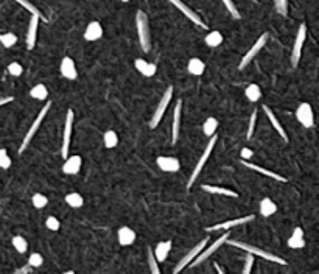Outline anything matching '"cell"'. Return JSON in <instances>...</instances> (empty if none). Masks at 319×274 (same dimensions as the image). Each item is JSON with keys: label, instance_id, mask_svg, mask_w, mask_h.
Wrapping results in <instances>:
<instances>
[{"label": "cell", "instance_id": "cell-27", "mask_svg": "<svg viewBox=\"0 0 319 274\" xmlns=\"http://www.w3.org/2000/svg\"><path fill=\"white\" fill-rule=\"evenodd\" d=\"M277 212V204L271 198H263L260 201V213L263 217H271Z\"/></svg>", "mask_w": 319, "mask_h": 274}, {"label": "cell", "instance_id": "cell-50", "mask_svg": "<svg viewBox=\"0 0 319 274\" xmlns=\"http://www.w3.org/2000/svg\"><path fill=\"white\" fill-rule=\"evenodd\" d=\"M13 100H14L13 97H2V99H0V106L8 104V103H11Z\"/></svg>", "mask_w": 319, "mask_h": 274}, {"label": "cell", "instance_id": "cell-52", "mask_svg": "<svg viewBox=\"0 0 319 274\" xmlns=\"http://www.w3.org/2000/svg\"><path fill=\"white\" fill-rule=\"evenodd\" d=\"M122 2H129V0H122Z\"/></svg>", "mask_w": 319, "mask_h": 274}, {"label": "cell", "instance_id": "cell-1", "mask_svg": "<svg viewBox=\"0 0 319 274\" xmlns=\"http://www.w3.org/2000/svg\"><path fill=\"white\" fill-rule=\"evenodd\" d=\"M231 246H235V248H240L246 252H251L252 256H258V257H262L265 260H270V262H274V263H279V265H286V260H284L282 257H279L276 256V254L273 252H268L262 248H257V246H252V244H249V243H245V241H238V240H226Z\"/></svg>", "mask_w": 319, "mask_h": 274}, {"label": "cell", "instance_id": "cell-47", "mask_svg": "<svg viewBox=\"0 0 319 274\" xmlns=\"http://www.w3.org/2000/svg\"><path fill=\"white\" fill-rule=\"evenodd\" d=\"M252 263H254V256H252L251 252H249L248 256H246V259H245V268H243V273H245V274H249V273H251Z\"/></svg>", "mask_w": 319, "mask_h": 274}, {"label": "cell", "instance_id": "cell-10", "mask_svg": "<svg viewBox=\"0 0 319 274\" xmlns=\"http://www.w3.org/2000/svg\"><path fill=\"white\" fill-rule=\"evenodd\" d=\"M207 243H209V237H207V239H204V240H201V241H199V243L196 244L195 248H192V249L188 251V252L185 254V256H184V257L181 259V260L177 262V265L175 267V270H173V271H175V273H181V271H182L184 268H187L188 265H190V262H192V260H193V259H195V257L198 256L199 252H201V251L204 249V246H207Z\"/></svg>", "mask_w": 319, "mask_h": 274}, {"label": "cell", "instance_id": "cell-15", "mask_svg": "<svg viewBox=\"0 0 319 274\" xmlns=\"http://www.w3.org/2000/svg\"><path fill=\"white\" fill-rule=\"evenodd\" d=\"M39 21H41V17L39 16L32 14V17H30V25H28V32H27V48L28 50H33L35 45H36Z\"/></svg>", "mask_w": 319, "mask_h": 274}, {"label": "cell", "instance_id": "cell-36", "mask_svg": "<svg viewBox=\"0 0 319 274\" xmlns=\"http://www.w3.org/2000/svg\"><path fill=\"white\" fill-rule=\"evenodd\" d=\"M14 2H17V3L21 5L22 8H25V9H27V11H28L30 14L39 16V17H41V19L44 17V16H42V13L39 11V9H37V8H36V6H35V5H33L32 2H28V0H14Z\"/></svg>", "mask_w": 319, "mask_h": 274}, {"label": "cell", "instance_id": "cell-5", "mask_svg": "<svg viewBox=\"0 0 319 274\" xmlns=\"http://www.w3.org/2000/svg\"><path fill=\"white\" fill-rule=\"evenodd\" d=\"M50 107H52V102H47V103H45V106L42 107L41 111H39V114H37V117H36V120L33 122V125H32V126H30V130H28L27 136L24 137V140H22L21 148H19V153H24V151H25V148L28 146V143L32 142L33 136H35V134H36V131L39 130V126H41V123L44 122V119H45L47 112L50 111Z\"/></svg>", "mask_w": 319, "mask_h": 274}, {"label": "cell", "instance_id": "cell-35", "mask_svg": "<svg viewBox=\"0 0 319 274\" xmlns=\"http://www.w3.org/2000/svg\"><path fill=\"white\" fill-rule=\"evenodd\" d=\"M17 42V36L14 33H0V44L5 48H11Z\"/></svg>", "mask_w": 319, "mask_h": 274}, {"label": "cell", "instance_id": "cell-26", "mask_svg": "<svg viewBox=\"0 0 319 274\" xmlns=\"http://www.w3.org/2000/svg\"><path fill=\"white\" fill-rule=\"evenodd\" d=\"M203 190L209 192V193H215V195H224V197H232V198H238V193L226 189V187H218V185H203Z\"/></svg>", "mask_w": 319, "mask_h": 274}, {"label": "cell", "instance_id": "cell-13", "mask_svg": "<svg viewBox=\"0 0 319 274\" xmlns=\"http://www.w3.org/2000/svg\"><path fill=\"white\" fill-rule=\"evenodd\" d=\"M254 215H246V217H240V218H234V220H227V221H223V223H216L213 226L207 228L209 232H213V231H229L231 228H235V226H242V224H246V223H251L254 221Z\"/></svg>", "mask_w": 319, "mask_h": 274}, {"label": "cell", "instance_id": "cell-19", "mask_svg": "<svg viewBox=\"0 0 319 274\" xmlns=\"http://www.w3.org/2000/svg\"><path fill=\"white\" fill-rule=\"evenodd\" d=\"M181 112H182V102L179 100L175 106L173 114V128H172V142L176 143L179 139V128H181Z\"/></svg>", "mask_w": 319, "mask_h": 274}, {"label": "cell", "instance_id": "cell-43", "mask_svg": "<svg viewBox=\"0 0 319 274\" xmlns=\"http://www.w3.org/2000/svg\"><path fill=\"white\" fill-rule=\"evenodd\" d=\"M11 167V159L5 148H0V169H9Z\"/></svg>", "mask_w": 319, "mask_h": 274}, {"label": "cell", "instance_id": "cell-33", "mask_svg": "<svg viewBox=\"0 0 319 274\" xmlns=\"http://www.w3.org/2000/svg\"><path fill=\"white\" fill-rule=\"evenodd\" d=\"M30 95H32L33 99H36V100H45L48 97V91H47V87L44 84H36L33 89L30 91Z\"/></svg>", "mask_w": 319, "mask_h": 274}, {"label": "cell", "instance_id": "cell-22", "mask_svg": "<svg viewBox=\"0 0 319 274\" xmlns=\"http://www.w3.org/2000/svg\"><path fill=\"white\" fill-rule=\"evenodd\" d=\"M288 246L291 249H301L305 246V240H304V231L302 228H296L291 234V237L288 239Z\"/></svg>", "mask_w": 319, "mask_h": 274}, {"label": "cell", "instance_id": "cell-49", "mask_svg": "<svg viewBox=\"0 0 319 274\" xmlns=\"http://www.w3.org/2000/svg\"><path fill=\"white\" fill-rule=\"evenodd\" d=\"M32 271H33V267L25 265V267H22V268H19L16 273H17V274H27V273H32Z\"/></svg>", "mask_w": 319, "mask_h": 274}, {"label": "cell", "instance_id": "cell-37", "mask_svg": "<svg viewBox=\"0 0 319 274\" xmlns=\"http://www.w3.org/2000/svg\"><path fill=\"white\" fill-rule=\"evenodd\" d=\"M11 243H13V246L16 248V251H17V252H21V254H24V252L27 251V248H28V243H27V240H25L24 237H21V236H16V237H13Z\"/></svg>", "mask_w": 319, "mask_h": 274}, {"label": "cell", "instance_id": "cell-40", "mask_svg": "<svg viewBox=\"0 0 319 274\" xmlns=\"http://www.w3.org/2000/svg\"><path fill=\"white\" fill-rule=\"evenodd\" d=\"M32 201H33V206H35L36 209H42V207H45V206L48 204V200L44 197L42 193H35Z\"/></svg>", "mask_w": 319, "mask_h": 274}, {"label": "cell", "instance_id": "cell-20", "mask_svg": "<svg viewBox=\"0 0 319 274\" xmlns=\"http://www.w3.org/2000/svg\"><path fill=\"white\" fill-rule=\"evenodd\" d=\"M102 36H103V27L100 25V22L94 21L86 27V30H84L86 41H98Z\"/></svg>", "mask_w": 319, "mask_h": 274}, {"label": "cell", "instance_id": "cell-3", "mask_svg": "<svg viewBox=\"0 0 319 274\" xmlns=\"http://www.w3.org/2000/svg\"><path fill=\"white\" fill-rule=\"evenodd\" d=\"M229 236H231V234L226 232V234H223V236H221L220 239H218V240H215V241L211 244V246H209V248H207V246H204V249H203L201 252H199L198 256H196V257H195V259L190 262V265H188V267L195 268V267H198V265H201V263H203L204 260H207L209 257L212 256L213 252H216L218 249H220V248L223 246V243H224V241L229 239Z\"/></svg>", "mask_w": 319, "mask_h": 274}, {"label": "cell", "instance_id": "cell-4", "mask_svg": "<svg viewBox=\"0 0 319 274\" xmlns=\"http://www.w3.org/2000/svg\"><path fill=\"white\" fill-rule=\"evenodd\" d=\"M172 97H173V86H168L165 94L162 95L161 102L157 103V107H156V111H154V114L151 117V122H149V128H151V130H154L156 126L161 123L162 117H164L167 107H168V103H170V100H172Z\"/></svg>", "mask_w": 319, "mask_h": 274}, {"label": "cell", "instance_id": "cell-51", "mask_svg": "<svg viewBox=\"0 0 319 274\" xmlns=\"http://www.w3.org/2000/svg\"><path fill=\"white\" fill-rule=\"evenodd\" d=\"M213 267H215V270H216L218 273H220V274H224V270H223L220 265H218V263H213Z\"/></svg>", "mask_w": 319, "mask_h": 274}, {"label": "cell", "instance_id": "cell-42", "mask_svg": "<svg viewBox=\"0 0 319 274\" xmlns=\"http://www.w3.org/2000/svg\"><path fill=\"white\" fill-rule=\"evenodd\" d=\"M274 5H276V11L281 16L288 14V0H274Z\"/></svg>", "mask_w": 319, "mask_h": 274}, {"label": "cell", "instance_id": "cell-21", "mask_svg": "<svg viewBox=\"0 0 319 274\" xmlns=\"http://www.w3.org/2000/svg\"><path fill=\"white\" fill-rule=\"evenodd\" d=\"M117 239H118V243H120L122 246H129V244H133L136 241V232L131 228L123 226V228L118 229Z\"/></svg>", "mask_w": 319, "mask_h": 274}, {"label": "cell", "instance_id": "cell-9", "mask_svg": "<svg viewBox=\"0 0 319 274\" xmlns=\"http://www.w3.org/2000/svg\"><path fill=\"white\" fill-rule=\"evenodd\" d=\"M268 37H270V34H268V33H263V34H262V36L258 37L257 41L254 42V45H252V47L249 48V50L246 52V55L243 56V60L240 61V64H238V68H240V70H242V68H245V67H246L249 63H251V61L254 60V58L257 56V53L260 52L262 48L266 45V42H268Z\"/></svg>", "mask_w": 319, "mask_h": 274}, {"label": "cell", "instance_id": "cell-41", "mask_svg": "<svg viewBox=\"0 0 319 274\" xmlns=\"http://www.w3.org/2000/svg\"><path fill=\"white\" fill-rule=\"evenodd\" d=\"M42 263H44V257L39 252H33L32 256H30V259H28V265L33 267V268L42 267Z\"/></svg>", "mask_w": 319, "mask_h": 274}, {"label": "cell", "instance_id": "cell-34", "mask_svg": "<svg viewBox=\"0 0 319 274\" xmlns=\"http://www.w3.org/2000/svg\"><path fill=\"white\" fill-rule=\"evenodd\" d=\"M103 142H105V146L106 148H114V146H117L118 143V136L115 131H106L105 136H103Z\"/></svg>", "mask_w": 319, "mask_h": 274}, {"label": "cell", "instance_id": "cell-25", "mask_svg": "<svg viewBox=\"0 0 319 274\" xmlns=\"http://www.w3.org/2000/svg\"><path fill=\"white\" fill-rule=\"evenodd\" d=\"M172 249V240H167V241H159L157 246L154 248V257L157 262H164L168 256V252Z\"/></svg>", "mask_w": 319, "mask_h": 274}, {"label": "cell", "instance_id": "cell-16", "mask_svg": "<svg viewBox=\"0 0 319 274\" xmlns=\"http://www.w3.org/2000/svg\"><path fill=\"white\" fill-rule=\"evenodd\" d=\"M59 72H61V75L64 78H67V80H76V78H78L75 61L72 60V58H69V56L63 58L61 66H59Z\"/></svg>", "mask_w": 319, "mask_h": 274}, {"label": "cell", "instance_id": "cell-11", "mask_svg": "<svg viewBox=\"0 0 319 274\" xmlns=\"http://www.w3.org/2000/svg\"><path fill=\"white\" fill-rule=\"evenodd\" d=\"M296 119L302 126H305V128H312L315 125V117H313V109H312L310 103H301L297 106Z\"/></svg>", "mask_w": 319, "mask_h": 274}, {"label": "cell", "instance_id": "cell-7", "mask_svg": "<svg viewBox=\"0 0 319 274\" xmlns=\"http://www.w3.org/2000/svg\"><path fill=\"white\" fill-rule=\"evenodd\" d=\"M307 39V25L301 24L299 25V30L294 39V45H293V52H291V66L297 67L299 60H301V55H302V45Z\"/></svg>", "mask_w": 319, "mask_h": 274}, {"label": "cell", "instance_id": "cell-2", "mask_svg": "<svg viewBox=\"0 0 319 274\" xmlns=\"http://www.w3.org/2000/svg\"><path fill=\"white\" fill-rule=\"evenodd\" d=\"M136 27H137V34H139V42H141L142 50L146 53L151 48V37H149V24H148V16L145 11L139 9L136 14Z\"/></svg>", "mask_w": 319, "mask_h": 274}, {"label": "cell", "instance_id": "cell-31", "mask_svg": "<svg viewBox=\"0 0 319 274\" xmlns=\"http://www.w3.org/2000/svg\"><path fill=\"white\" fill-rule=\"evenodd\" d=\"M66 203H67L69 206H71V207L78 209V207H81V206L84 204V200H83V197H81L79 193L72 192V193L66 195Z\"/></svg>", "mask_w": 319, "mask_h": 274}, {"label": "cell", "instance_id": "cell-6", "mask_svg": "<svg viewBox=\"0 0 319 274\" xmlns=\"http://www.w3.org/2000/svg\"><path fill=\"white\" fill-rule=\"evenodd\" d=\"M215 143H216V136H211V140H209V143H207V146H206L204 153L201 154V158H199V161L196 162L193 173L190 174V179H188V185H187L188 189H190L192 185H193L195 179L198 178V174L201 173V170H203V167H204V164L207 162V159H209V158H211V154H212V151H213Z\"/></svg>", "mask_w": 319, "mask_h": 274}, {"label": "cell", "instance_id": "cell-32", "mask_svg": "<svg viewBox=\"0 0 319 274\" xmlns=\"http://www.w3.org/2000/svg\"><path fill=\"white\" fill-rule=\"evenodd\" d=\"M216 128H218V120L215 119V117H209V119H207V120L204 122V125H203V133H204L207 137H211V136L215 134Z\"/></svg>", "mask_w": 319, "mask_h": 274}, {"label": "cell", "instance_id": "cell-12", "mask_svg": "<svg viewBox=\"0 0 319 274\" xmlns=\"http://www.w3.org/2000/svg\"><path fill=\"white\" fill-rule=\"evenodd\" d=\"M168 2H170V3H172L175 8H177L179 11H181V13H182V14H184V16L188 19V21H192L195 25L201 27V28H207V24H204L203 19L199 17V16H198V14L193 11L192 8H188V6H187L184 2H182V0H168Z\"/></svg>", "mask_w": 319, "mask_h": 274}, {"label": "cell", "instance_id": "cell-38", "mask_svg": "<svg viewBox=\"0 0 319 274\" xmlns=\"http://www.w3.org/2000/svg\"><path fill=\"white\" fill-rule=\"evenodd\" d=\"M221 2L224 3V6H226V9L229 11V14L232 16V19H242V14H240V11L237 9V6H235V3L232 2V0H221Z\"/></svg>", "mask_w": 319, "mask_h": 274}, {"label": "cell", "instance_id": "cell-39", "mask_svg": "<svg viewBox=\"0 0 319 274\" xmlns=\"http://www.w3.org/2000/svg\"><path fill=\"white\" fill-rule=\"evenodd\" d=\"M148 265H149V271L153 274H161V268L157 265V260L154 257L153 249H148Z\"/></svg>", "mask_w": 319, "mask_h": 274}, {"label": "cell", "instance_id": "cell-46", "mask_svg": "<svg viewBox=\"0 0 319 274\" xmlns=\"http://www.w3.org/2000/svg\"><path fill=\"white\" fill-rule=\"evenodd\" d=\"M255 122H257V111H254L251 114V119H249V128H248V139H251L252 137V133H254V128H255Z\"/></svg>", "mask_w": 319, "mask_h": 274}, {"label": "cell", "instance_id": "cell-29", "mask_svg": "<svg viewBox=\"0 0 319 274\" xmlns=\"http://www.w3.org/2000/svg\"><path fill=\"white\" fill-rule=\"evenodd\" d=\"M245 95H246V99L249 102H258L262 99V89H260V86L258 84H249L246 89H245Z\"/></svg>", "mask_w": 319, "mask_h": 274}, {"label": "cell", "instance_id": "cell-48", "mask_svg": "<svg viewBox=\"0 0 319 274\" xmlns=\"http://www.w3.org/2000/svg\"><path fill=\"white\" fill-rule=\"evenodd\" d=\"M240 154H242V158H243V159H251L254 153H252L251 150H249V148H243V150L240 151Z\"/></svg>", "mask_w": 319, "mask_h": 274}, {"label": "cell", "instance_id": "cell-44", "mask_svg": "<svg viewBox=\"0 0 319 274\" xmlns=\"http://www.w3.org/2000/svg\"><path fill=\"white\" fill-rule=\"evenodd\" d=\"M22 72H24V68H22V66L19 64V63H11V64L8 66V73H9V75H13V76H21Z\"/></svg>", "mask_w": 319, "mask_h": 274}, {"label": "cell", "instance_id": "cell-14", "mask_svg": "<svg viewBox=\"0 0 319 274\" xmlns=\"http://www.w3.org/2000/svg\"><path fill=\"white\" fill-rule=\"evenodd\" d=\"M156 164H157V167L165 173H176L181 169L179 161L176 158H172V156H157Z\"/></svg>", "mask_w": 319, "mask_h": 274}, {"label": "cell", "instance_id": "cell-18", "mask_svg": "<svg viewBox=\"0 0 319 274\" xmlns=\"http://www.w3.org/2000/svg\"><path fill=\"white\" fill-rule=\"evenodd\" d=\"M242 164L245 165V167L251 169V170H254V171H257V173H262V174H265V176H270V178H273L274 181H279V182H286V181H288V179L285 178V176L279 174V173H274V171L268 170V169H263V167H260V165H255V164L248 162L246 159H243Z\"/></svg>", "mask_w": 319, "mask_h": 274}, {"label": "cell", "instance_id": "cell-23", "mask_svg": "<svg viewBox=\"0 0 319 274\" xmlns=\"http://www.w3.org/2000/svg\"><path fill=\"white\" fill-rule=\"evenodd\" d=\"M263 111H265V114H266L268 119H270L271 125L274 126V130L282 136V139H284L285 142H288V136H286V133H285V130H284V126H282L281 123H279V120H277V117L274 115L273 109H270V106L263 104Z\"/></svg>", "mask_w": 319, "mask_h": 274}, {"label": "cell", "instance_id": "cell-17", "mask_svg": "<svg viewBox=\"0 0 319 274\" xmlns=\"http://www.w3.org/2000/svg\"><path fill=\"white\" fill-rule=\"evenodd\" d=\"M81 165H83V159L79 158L78 154L71 156V158H66V162L63 165V173L66 174H76L79 170H81Z\"/></svg>", "mask_w": 319, "mask_h": 274}, {"label": "cell", "instance_id": "cell-24", "mask_svg": "<svg viewBox=\"0 0 319 274\" xmlns=\"http://www.w3.org/2000/svg\"><path fill=\"white\" fill-rule=\"evenodd\" d=\"M136 68L139 72H141L143 76H153L157 70V66L153 64V63H146L145 60H142V58H137L136 60Z\"/></svg>", "mask_w": 319, "mask_h": 274}, {"label": "cell", "instance_id": "cell-28", "mask_svg": "<svg viewBox=\"0 0 319 274\" xmlns=\"http://www.w3.org/2000/svg\"><path fill=\"white\" fill-rule=\"evenodd\" d=\"M204 68H206V64L201 61V60H198V58H192L190 61H188V66H187V70L190 75H203L204 73Z\"/></svg>", "mask_w": 319, "mask_h": 274}, {"label": "cell", "instance_id": "cell-45", "mask_svg": "<svg viewBox=\"0 0 319 274\" xmlns=\"http://www.w3.org/2000/svg\"><path fill=\"white\" fill-rule=\"evenodd\" d=\"M45 226L50 231H58L59 228H61V223H59V220L56 217H48L47 221H45Z\"/></svg>", "mask_w": 319, "mask_h": 274}, {"label": "cell", "instance_id": "cell-8", "mask_svg": "<svg viewBox=\"0 0 319 274\" xmlns=\"http://www.w3.org/2000/svg\"><path fill=\"white\" fill-rule=\"evenodd\" d=\"M73 111L69 109L66 115V125H64V133H63V146H61V154L66 159L69 156V150H71V139H72V130H73Z\"/></svg>", "mask_w": 319, "mask_h": 274}, {"label": "cell", "instance_id": "cell-30", "mask_svg": "<svg viewBox=\"0 0 319 274\" xmlns=\"http://www.w3.org/2000/svg\"><path fill=\"white\" fill-rule=\"evenodd\" d=\"M204 42L207 47H218V45H221L223 44V34L220 32H211L206 37H204Z\"/></svg>", "mask_w": 319, "mask_h": 274}]
</instances>
